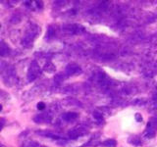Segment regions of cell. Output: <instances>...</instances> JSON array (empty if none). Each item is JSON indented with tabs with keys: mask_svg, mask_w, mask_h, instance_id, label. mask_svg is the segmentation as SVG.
Here are the masks:
<instances>
[{
	"mask_svg": "<svg viewBox=\"0 0 157 147\" xmlns=\"http://www.w3.org/2000/svg\"><path fill=\"white\" fill-rule=\"evenodd\" d=\"M0 76L7 86H13L17 83V72L13 65L1 61L0 62Z\"/></svg>",
	"mask_w": 157,
	"mask_h": 147,
	"instance_id": "1",
	"label": "cell"
},
{
	"mask_svg": "<svg viewBox=\"0 0 157 147\" xmlns=\"http://www.w3.org/2000/svg\"><path fill=\"white\" fill-rule=\"evenodd\" d=\"M40 32V28L37 24H31L27 28L26 32H25L24 36L21 38V43L22 45L25 47H31L33 46V41L36 40V38L37 37L38 33Z\"/></svg>",
	"mask_w": 157,
	"mask_h": 147,
	"instance_id": "2",
	"label": "cell"
},
{
	"mask_svg": "<svg viewBox=\"0 0 157 147\" xmlns=\"http://www.w3.org/2000/svg\"><path fill=\"white\" fill-rule=\"evenodd\" d=\"M41 74V69L39 67L38 63L34 60L31 63V65L29 67V70L27 73V78H28V81L32 82L33 81H36V78L40 76Z\"/></svg>",
	"mask_w": 157,
	"mask_h": 147,
	"instance_id": "3",
	"label": "cell"
},
{
	"mask_svg": "<svg viewBox=\"0 0 157 147\" xmlns=\"http://www.w3.org/2000/svg\"><path fill=\"white\" fill-rule=\"evenodd\" d=\"M63 32L68 34H77L85 32V28L78 24H68L63 27Z\"/></svg>",
	"mask_w": 157,
	"mask_h": 147,
	"instance_id": "4",
	"label": "cell"
},
{
	"mask_svg": "<svg viewBox=\"0 0 157 147\" xmlns=\"http://www.w3.org/2000/svg\"><path fill=\"white\" fill-rule=\"evenodd\" d=\"M81 72H82L81 67L78 65H77V64H75V63L69 64V65H67V67L65 69V75L68 76V77L77 75V74H80Z\"/></svg>",
	"mask_w": 157,
	"mask_h": 147,
	"instance_id": "5",
	"label": "cell"
},
{
	"mask_svg": "<svg viewBox=\"0 0 157 147\" xmlns=\"http://www.w3.org/2000/svg\"><path fill=\"white\" fill-rule=\"evenodd\" d=\"M86 132V130L85 129H82V127H76V129H73L72 130L69 131L68 136L70 137V138L76 139L78 137H80L81 135H83Z\"/></svg>",
	"mask_w": 157,
	"mask_h": 147,
	"instance_id": "6",
	"label": "cell"
},
{
	"mask_svg": "<svg viewBox=\"0 0 157 147\" xmlns=\"http://www.w3.org/2000/svg\"><path fill=\"white\" fill-rule=\"evenodd\" d=\"M51 120V115L49 113H42V114H38L33 118V121L36 124H41V123H47Z\"/></svg>",
	"mask_w": 157,
	"mask_h": 147,
	"instance_id": "7",
	"label": "cell"
},
{
	"mask_svg": "<svg viewBox=\"0 0 157 147\" xmlns=\"http://www.w3.org/2000/svg\"><path fill=\"white\" fill-rule=\"evenodd\" d=\"M11 54V48L8 44L1 40L0 41V57H7Z\"/></svg>",
	"mask_w": 157,
	"mask_h": 147,
	"instance_id": "8",
	"label": "cell"
},
{
	"mask_svg": "<svg viewBox=\"0 0 157 147\" xmlns=\"http://www.w3.org/2000/svg\"><path fill=\"white\" fill-rule=\"evenodd\" d=\"M36 134L41 135L43 137H48V138H54V139H62V137L59 135V134H53V132L49 131V130H38L36 131Z\"/></svg>",
	"mask_w": 157,
	"mask_h": 147,
	"instance_id": "9",
	"label": "cell"
},
{
	"mask_svg": "<svg viewBox=\"0 0 157 147\" xmlns=\"http://www.w3.org/2000/svg\"><path fill=\"white\" fill-rule=\"evenodd\" d=\"M78 115L75 112H68V113H65V114L62 115V119L67 122V123H70V122H73L78 119Z\"/></svg>",
	"mask_w": 157,
	"mask_h": 147,
	"instance_id": "10",
	"label": "cell"
},
{
	"mask_svg": "<svg viewBox=\"0 0 157 147\" xmlns=\"http://www.w3.org/2000/svg\"><path fill=\"white\" fill-rule=\"evenodd\" d=\"M25 5L32 10H39L43 6L42 2H39V1H26L25 2Z\"/></svg>",
	"mask_w": 157,
	"mask_h": 147,
	"instance_id": "11",
	"label": "cell"
},
{
	"mask_svg": "<svg viewBox=\"0 0 157 147\" xmlns=\"http://www.w3.org/2000/svg\"><path fill=\"white\" fill-rule=\"evenodd\" d=\"M43 70L45 71L46 73H53L54 71H55V66H54V64L52 62L47 61L45 64H44Z\"/></svg>",
	"mask_w": 157,
	"mask_h": 147,
	"instance_id": "12",
	"label": "cell"
},
{
	"mask_svg": "<svg viewBox=\"0 0 157 147\" xmlns=\"http://www.w3.org/2000/svg\"><path fill=\"white\" fill-rule=\"evenodd\" d=\"M22 21V16L19 13H15L12 15V17L10 18V23L13 24H17Z\"/></svg>",
	"mask_w": 157,
	"mask_h": 147,
	"instance_id": "13",
	"label": "cell"
},
{
	"mask_svg": "<svg viewBox=\"0 0 157 147\" xmlns=\"http://www.w3.org/2000/svg\"><path fill=\"white\" fill-rule=\"evenodd\" d=\"M10 38H11V40L14 43L18 42L19 38H20V32L18 31V29H14V31H12L11 32H10Z\"/></svg>",
	"mask_w": 157,
	"mask_h": 147,
	"instance_id": "14",
	"label": "cell"
},
{
	"mask_svg": "<svg viewBox=\"0 0 157 147\" xmlns=\"http://www.w3.org/2000/svg\"><path fill=\"white\" fill-rule=\"evenodd\" d=\"M55 33H56V29H55V28H54L52 26L48 27V28H47V32H46V38H47V39H50V38L54 37V36H55Z\"/></svg>",
	"mask_w": 157,
	"mask_h": 147,
	"instance_id": "15",
	"label": "cell"
},
{
	"mask_svg": "<svg viewBox=\"0 0 157 147\" xmlns=\"http://www.w3.org/2000/svg\"><path fill=\"white\" fill-rule=\"evenodd\" d=\"M22 147H41L40 144L37 143L36 141H33V140H29L27 142H25V143L22 145Z\"/></svg>",
	"mask_w": 157,
	"mask_h": 147,
	"instance_id": "16",
	"label": "cell"
},
{
	"mask_svg": "<svg viewBox=\"0 0 157 147\" xmlns=\"http://www.w3.org/2000/svg\"><path fill=\"white\" fill-rule=\"evenodd\" d=\"M65 77H66L65 74H62V73L57 74V75L54 77V81H56L57 83H60V82H62L64 80H65Z\"/></svg>",
	"mask_w": 157,
	"mask_h": 147,
	"instance_id": "17",
	"label": "cell"
},
{
	"mask_svg": "<svg viewBox=\"0 0 157 147\" xmlns=\"http://www.w3.org/2000/svg\"><path fill=\"white\" fill-rule=\"evenodd\" d=\"M103 145L106 147H114L116 145V141L114 139H107L103 142Z\"/></svg>",
	"mask_w": 157,
	"mask_h": 147,
	"instance_id": "18",
	"label": "cell"
},
{
	"mask_svg": "<svg viewBox=\"0 0 157 147\" xmlns=\"http://www.w3.org/2000/svg\"><path fill=\"white\" fill-rule=\"evenodd\" d=\"M9 94L6 92V91H4L2 89H0V100H4V101H6L9 99Z\"/></svg>",
	"mask_w": 157,
	"mask_h": 147,
	"instance_id": "19",
	"label": "cell"
},
{
	"mask_svg": "<svg viewBox=\"0 0 157 147\" xmlns=\"http://www.w3.org/2000/svg\"><path fill=\"white\" fill-rule=\"evenodd\" d=\"M93 116H94L95 120H96L97 122H102V121H103V116H102V114H100V113L94 112V113H93Z\"/></svg>",
	"mask_w": 157,
	"mask_h": 147,
	"instance_id": "20",
	"label": "cell"
},
{
	"mask_svg": "<svg viewBox=\"0 0 157 147\" xmlns=\"http://www.w3.org/2000/svg\"><path fill=\"white\" fill-rule=\"evenodd\" d=\"M5 124H6V120H5L4 118L0 117V131H1V130H3V127H4Z\"/></svg>",
	"mask_w": 157,
	"mask_h": 147,
	"instance_id": "21",
	"label": "cell"
},
{
	"mask_svg": "<svg viewBox=\"0 0 157 147\" xmlns=\"http://www.w3.org/2000/svg\"><path fill=\"white\" fill-rule=\"evenodd\" d=\"M44 108H45V103L39 102L38 104H37V109H38V110H43Z\"/></svg>",
	"mask_w": 157,
	"mask_h": 147,
	"instance_id": "22",
	"label": "cell"
},
{
	"mask_svg": "<svg viewBox=\"0 0 157 147\" xmlns=\"http://www.w3.org/2000/svg\"><path fill=\"white\" fill-rule=\"evenodd\" d=\"M136 119L137 120V122H141L142 118H141V116H140V114H136Z\"/></svg>",
	"mask_w": 157,
	"mask_h": 147,
	"instance_id": "23",
	"label": "cell"
},
{
	"mask_svg": "<svg viewBox=\"0 0 157 147\" xmlns=\"http://www.w3.org/2000/svg\"><path fill=\"white\" fill-rule=\"evenodd\" d=\"M2 110V106H1V104H0V111Z\"/></svg>",
	"mask_w": 157,
	"mask_h": 147,
	"instance_id": "24",
	"label": "cell"
},
{
	"mask_svg": "<svg viewBox=\"0 0 157 147\" xmlns=\"http://www.w3.org/2000/svg\"><path fill=\"white\" fill-rule=\"evenodd\" d=\"M0 147H3V146H2V144H1V143H0Z\"/></svg>",
	"mask_w": 157,
	"mask_h": 147,
	"instance_id": "25",
	"label": "cell"
}]
</instances>
